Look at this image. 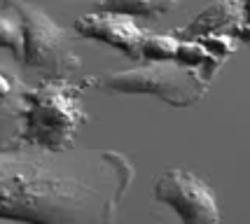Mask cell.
<instances>
[{
	"label": "cell",
	"instance_id": "12",
	"mask_svg": "<svg viewBox=\"0 0 250 224\" xmlns=\"http://www.w3.org/2000/svg\"><path fill=\"white\" fill-rule=\"evenodd\" d=\"M19 115H21V89L17 96L0 101V143H7V138H17Z\"/></svg>",
	"mask_w": 250,
	"mask_h": 224
},
{
	"label": "cell",
	"instance_id": "10",
	"mask_svg": "<svg viewBox=\"0 0 250 224\" xmlns=\"http://www.w3.org/2000/svg\"><path fill=\"white\" fill-rule=\"evenodd\" d=\"M178 38L173 33H145L141 40V61L145 63H166L175 59L178 49Z\"/></svg>",
	"mask_w": 250,
	"mask_h": 224
},
{
	"label": "cell",
	"instance_id": "9",
	"mask_svg": "<svg viewBox=\"0 0 250 224\" xmlns=\"http://www.w3.org/2000/svg\"><path fill=\"white\" fill-rule=\"evenodd\" d=\"M196 40H201V44L208 49V61L201 65L196 73H199V77H201L206 84H210L215 73L225 65V61L239 49V40H236L234 35H229V33H210V35L196 38Z\"/></svg>",
	"mask_w": 250,
	"mask_h": 224
},
{
	"label": "cell",
	"instance_id": "6",
	"mask_svg": "<svg viewBox=\"0 0 250 224\" xmlns=\"http://www.w3.org/2000/svg\"><path fill=\"white\" fill-rule=\"evenodd\" d=\"M73 31L84 38V40H96V42L110 44L122 54H126L133 61H141V40L145 33L136 19H131L126 14L117 12H89L84 17H80L73 21Z\"/></svg>",
	"mask_w": 250,
	"mask_h": 224
},
{
	"label": "cell",
	"instance_id": "15",
	"mask_svg": "<svg viewBox=\"0 0 250 224\" xmlns=\"http://www.w3.org/2000/svg\"><path fill=\"white\" fill-rule=\"evenodd\" d=\"M231 35L239 40V42H248L250 44V0H246V7H243V19L241 23L231 31Z\"/></svg>",
	"mask_w": 250,
	"mask_h": 224
},
{
	"label": "cell",
	"instance_id": "2",
	"mask_svg": "<svg viewBox=\"0 0 250 224\" xmlns=\"http://www.w3.org/2000/svg\"><path fill=\"white\" fill-rule=\"evenodd\" d=\"M80 80H40L21 84V115L14 143L44 152L73 147L80 128L87 124Z\"/></svg>",
	"mask_w": 250,
	"mask_h": 224
},
{
	"label": "cell",
	"instance_id": "3",
	"mask_svg": "<svg viewBox=\"0 0 250 224\" xmlns=\"http://www.w3.org/2000/svg\"><path fill=\"white\" fill-rule=\"evenodd\" d=\"M82 89H98L120 96H152L171 107H194L206 96L208 84L196 70L166 61L143 63L126 70H108L101 75L80 77Z\"/></svg>",
	"mask_w": 250,
	"mask_h": 224
},
{
	"label": "cell",
	"instance_id": "7",
	"mask_svg": "<svg viewBox=\"0 0 250 224\" xmlns=\"http://www.w3.org/2000/svg\"><path fill=\"white\" fill-rule=\"evenodd\" d=\"M246 0H218L204 12H199L194 19L180 28H175L173 35L178 40H196L210 33H229L236 28L243 19Z\"/></svg>",
	"mask_w": 250,
	"mask_h": 224
},
{
	"label": "cell",
	"instance_id": "13",
	"mask_svg": "<svg viewBox=\"0 0 250 224\" xmlns=\"http://www.w3.org/2000/svg\"><path fill=\"white\" fill-rule=\"evenodd\" d=\"M206 61H208V49L201 44V40H180V42H178L173 63L183 65V68L199 70Z\"/></svg>",
	"mask_w": 250,
	"mask_h": 224
},
{
	"label": "cell",
	"instance_id": "14",
	"mask_svg": "<svg viewBox=\"0 0 250 224\" xmlns=\"http://www.w3.org/2000/svg\"><path fill=\"white\" fill-rule=\"evenodd\" d=\"M19 89H21V82H19L14 75L7 73V70H0V101L17 96Z\"/></svg>",
	"mask_w": 250,
	"mask_h": 224
},
{
	"label": "cell",
	"instance_id": "5",
	"mask_svg": "<svg viewBox=\"0 0 250 224\" xmlns=\"http://www.w3.org/2000/svg\"><path fill=\"white\" fill-rule=\"evenodd\" d=\"M154 199L178 213L183 224H220V208L206 180L187 168H168L154 182Z\"/></svg>",
	"mask_w": 250,
	"mask_h": 224
},
{
	"label": "cell",
	"instance_id": "11",
	"mask_svg": "<svg viewBox=\"0 0 250 224\" xmlns=\"http://www.w3.org/2000/svg\"><path fill=\"white\" fill-rule=\"evenodd\" d=\"M0 49H10L14 54V59L21 63L23 56V31H21V21L19 17L5 7L0 10Z\"/></svg>",
	"mask_w": 250,
	"mask_h": 224
},
{
	"label": "cell",
	"instance_id": "4",
	"mask_svg": "<svg viewBox=\"0 0 250 224\" xmlns=\"http://www.w3.org/2000/svg\"><path fill=\"white\" fill-rule=\"evenodd\" d=\"M23 31V56L21 65L40 80H73L82 70V59L73 49L70 35L63 26L26 0H7Z\"/></svg>",
	"mask_w": 250,
	"mask_h": 224
},
{
	"label": "cell",
	"instance_id": "8",
	"mask_svg": "<svg viewBox=\"0 0 250 224\" xmlns=\"http://www.w3.org/2000/svg\"><path fill=\"white\" fill-rule=\"evenodd\" d=\"M183 0H98V10L126 14L131 19H157L175 10Z\"/></svg>",
	"mask_w": 250,
	"mask_h": 224
},
{
	"label": "cell",
	"instance_id": "1",
	"mask_svg": "<svg viewBox=\"0 0 250 224\" xmlns=\"http://www.w3.org/2000/svg\"><path fill=\"white\" fill-rule=\"evenodd\" d=\"M133 168L117 152L0 147V220L17 224H117Z\"/></svg>",
	"mask_w": 250,
	"mask_h": 224
}]
</instances>
